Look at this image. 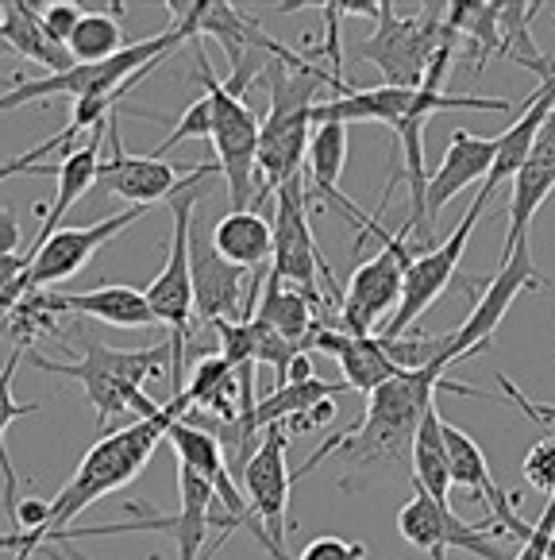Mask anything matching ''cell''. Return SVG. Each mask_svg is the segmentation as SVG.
<instances>
[{"mask_svg": "<svg viewBox=\"0 0 555 560\" xmlns=\"http://www.w3.org/2000/svg\"><path fill=\"white\" fill-rule=\"evenodd\" d=\"M444 371H448L444 363H428V368L401 371L398 380L370 390L359 425L328 438L324 445L294 471V479H305L320 460H328V456H340L347 468L398 471V476L413 479V441H416L421 421H425V413L436 406V395H440V390H451V395L494 398V395H486V390H471V387H459V383H448L444 380Z\"/></svg>", "mask_w": 555, "mask_h": 560, "instance_id": "obj_1", "label": "cell"}, {"mask_svg": "<svg viewBox=\"0 0 555 560\" xmlns=\"http://www.w3.org/2000/svg\"><path fill=\"white\" fill-rule=\"evenodd\" d=\"M186 410H189L186 395H170V402H166L158 413H151V418H135L131 425L113 429V433L97 438V445H93L90 453H85V460L78 464L74 479H70V483L50 499L47 529H43V534L24 537V549H20L12 560H32L43 545L62 541L66 526H70L85 506L101 503L105 494L128 487L139 471L147 468V460L155 456V448L166 441V429H170Z\"/></svg>", "mask_w": 555, "mask_h": 560, "instance_id": "obj_2", "label": "cell"}, {"mask_svg": "<svg viewBox=\"0 0 555 560\" xmlns=\"http://www.w3.org/2000/svg\"><path fill=\"white\" fill-rule=\"evenodd\" d=\"M170 9H174V24L166 32L151 35V39L128 43L108 62H97V67H78L74 62L66 74H43V78L16 82L0 97V113H12V108L47 97H70L74 105L78 101H97L108 113H116V97H123L139 78H147L178 43L197 39V0L193 4H170Z\"/></svg>", "mask_w": 555, "mask_h": 560, "instance_id": "obj_3", "label": "cell"}, {"mask_svg": "<svg viewBox=\"0 0 555 560\" xmlns=\"http://www.w3.org/2000/svg\"><path fill=\"white\" fill-rule=\"evenodd\" d=\"M78 345L85 348H66L74 352L70 363H55L39 352H27V360L47 375H62V380L82 383L85 398L97 410V425H105L113 413H139L151 418L163 406L147 398V383L163 380V371L170 368V340H158L147 348H108L90 332H78Z\"/></svg>", "mask_w": 555, "mask_h": 560, "instance_id": "obj_4", "label": "cell"}, {"mask_svg": "<svg viewBox=\"0 0 555 560\" xmlns=\"http://www.w3.org/2000/svg\"><path fill=\"white\" fill-rule=\"evenodd\" d=\"M382 209L386 201L378 206V213H370V224L363 229V236L355 240V247H363L367 236H378V256H370L367 264L355 267V275L347 279V290L340 294V314H335V325L347 337H378L386 329V322L393 317L401 302V279H405V264L409 256V229L401 224V232H386L382 229Z\"/></svg>", "mask_w": 555, "mask_h": 560, "instance_id": "obj_5", "label": "cell"}, {"mask_svg": "<svg viewBox=\"0 0 555 560\" xmlns=\"http://www.w3.org/2000/svg\"><path fill=\"white\" fill-rule=\"evenodd\" d=\"M444 12H448V4H416V12L398 16V4L382 0L378 32L355 43V58L375 62L382 70V85L421 90L433 58L440 55L444 39L451 35L444 24Z\"/></svg>", "mask_w": 555, "mask_h": 560, "instance_id": "obj_6", "label": "cell"}, {"mask_svg": "<svg viewBox=\"0 0 555 560\" xmlns=\"http://www.w3.org/2000/svg\"><path fill=\"white\" fill-rule=\"evenodd\" d=\"M209 178L193 182L186 190L174 194L166 206L174 217L170 232V252H166V267L151 279L147 305L155 322L170 325V383L174 395H181L186 387V345L193 340V279H189V224H193L197 201H201V186Z\"/></svg>", "mask_w": 555, "mask_h": 560, "instance_id": "obj_7", "label": "cell"}, {"mask_svg": "<svg viewBox=\"0 0 555 560\" xmlns=\"http://www.w3.org/2000/svg\"><path fill=\"white\" fill-rule=\"evenodd\" d=\"M274 256H270V275L282 279L286 287L302 290L317 310H324L328 298H340V287L332 279V267L324 264L309 224V190H305V174L286 182L274 194Z\"/></svg>", "mask_w": 555, "mask_h": 560, "instance_id": "obj_8", "label": "cell"}, {"mask_svg": "<svg viewBox=\"0 0 555 560\" xmlns=\"http://www.w3.org/2000/svg\"><path fill=\"white\" fill-rule=\"evenodd\" d=\"M197 50V82L204 85L209 101H213V148H216V166H221L224 182H228V198L232 209H255V194H259V171H255V159H259V128L262 120L247 108L244 97H232L224 90V82L213 74L209 58L201 50V39H193Z\"/></svg>", "mask_w": 555, "mask_h": 560, "instance_id": "obj_9", "label": "cell"}, {"mask_svg": "<svg viewBox=\"0 0 555 560\" xmlns=\"http://www.w3.org/2000/svg\"><path fill=\"white\" fill-rule=\"evenodd\" d=\"M540 287H547V279L540 275L536 259H532V240H521V244H513V247H501L498 271L486 279V287H482V298L474 302L471 317H467L456 332L440 337V355H436V363L451 368L456 360L486 352L491 340H494V332H498V325L506 322L509 305H513L524 290H540Z\"/></svg>", "mask_w": 555, "mask_h": 560, "instance_id": "obj_10", "label": "cell"}, {"mask_svg": "<svg viewBox=\"0 0 555 560\" xmlns=\"http://www.w3.org/2000/svg\"><path fill=\"white\" fill-rule=\"evenodd\" d=\"M108 140H113V155L101 159L97 171V194H108V198L128 201V209H151L155 201H170L178 190L193 186L201 178H213L221 174L216 163H193L186 171H178L174 163L155 155H128L120 140V116H108Z\"/></svg>", "mask_w": 555, "mask_h": 560, "instance_id": "obj_11", "label": "cell"}, {"mask_svg": "<svg viewBox=\"0 0 555 560\" xmlns=\"http://www.w3.org/2000/svg\"><path fill=\"white\" fill-rule=\"evenodd\" d=\"M486 206H491V198L479 190V194H474V206L467 209L463 221L456 224V232H451V236L444 240L440 247L416 252V256L409 259V264H405V279H401V302H398V310H393V317L386 322V329L378 332V337H382V340L409 337V329L421 322V314H425L428 305H433L436 298H440L444 290L451 287L459 264H463L467 240H471L479 217L486 213Z\"/></svg>", "mask_w": 555, "mask_h": 560, "instance_id": "obj_12", "label": "cell"}, {"mask_svg": "<svg viewBox=\"0 0 555 560\" xmlns=\"http://www.w3.org/2000/svg\"><path fill=\"white\" fill-rule=\"evenodd\" d=\"M398 534L405 545L428 552V560H448L451 549H463L479 560H513L517 552H509L498 541L501 529L494 522H463L451 503H436L433 494L416 491L413 499L398 511Z\"/></svg>", "mask_w": 555, "mask_h": 560, "instance_id": "obj_13", "label": "cell"}, {"mask_svg": "<svg viewBox=\"0 0 555 560\" xmlns=\"http://www.w3.org/2000/svg\"><path fill=\"white\" fill-rule=\"evenodd\" d=\"M286 448H290V433L282 425H270L267 433H262L259 453L251 456V464L244 468V479H239V491H244L255 522H259L262 534H267L270 560H294L286 549L290 487H294V476H290V468H286Z\"/></svg>", "mask_w": 555, "mask_h": 560, "instance_id": "obj_14", "label": "cell"}, {"mask_svg": "<svg viewBox=\"0 0 555 560\" xmlns=\"http://www.w3.org/2000/svg\"><path fill=\"white\" fill-rule=\"evenodd\" d=\"M251 275L244 267L228 264L216 256L213 236L204 240L201 224H189V279H193V314L201 317L209 329L216 322H247L255 317V305L247 298L251 290Z\"/></svg>", "mask_w": 555, "mask_h": 560, "instance_id": "obj_15", "label": "cell"}, {"mask_svg": "<svg viewBox=\"0 0 555 560\" xmlns=\"http://www.w3.org/2000/svg\"><path fill=\"white\" fill-rule=\"evenodd\" d=\"M147 209H123V213H113L105 221H93V224H74V229H58L47 244L32 247L27 252V271H24V290L27 294H39L47 287H58V282L74 279L93 256H97L101 247L108 240H116L123 229H131L135 221H143Z\"/></svg>", "mask_w": 555, "mask_h": 560, "instance_id": "obj_16", "label": "cell"}, {"mask_svg": "<svg viewBox=\"0 0 555 560\" xmlns=\"http://www.w3.org/2000/svg\"><path fill=\"white\" fill-rule=\"evenodd\" d=\"M494 155H498V136H474L467 128H456L444 151L440 166L428 174L425 186V236L433 232V224L440 221L444 206H448L456 194H463L467 186H479L491 178Z\"/></svg>", "mask_w": 555, "mask_h": 560, "instance_id": "obj_17", "label": "cell"}, {"mask_svg": "<svg viewBox=\"0 0 555 560\" xmlns=\"http://www.w3.org/2000/svg\"><path fill=\"white\" fill-rule=\"evenodd\" d=\"M552 194H555V108L540 124L529 159H524V166L513 178V194H509V236L501 247H513L521 240H529L532 217L540 213V206Z\"/></svg>", "mask_w": 555, "mask_h": 560, "instance_id": "obj_18", "label": "cell"}, {"mask_svg": "<svg viewBox=\"0 0 555 560\" xmlns=\"http://www.w3.org/2000/svg\"><path fill=\"white\" fill-rule=\"evenodd\" d=\"M309 348L332 355V360L340 363L347 390H359V395H370V390H378L382 383L398 380L401 371H405V368L393 363L390 352H386L382 337H347V332H340L328 322L312 332Z\"/></svg>", "mask_w": 555, "mask_h": 560, "instance_id": "obj_19", "label": "cell"}, {"mask_svg": "<svg viewBox=\"0 0 555 560\" xmlns=\"http://www.w3.org/2000/svg\"><path fill=\"white\" fill-rule=\"evenodd\" d=\"M343 166H347V128L343 124H312V140L309 151H305V190H309V201H328V206L340 209L347 221L359 224V236L363 229L370 224V213H363L355 201H347V194H340V178H343Z\"/></svg>", "mask_w": 555, "mask_h": 560, "instance_id": "obj_20", "label": "cell"}, {"mask_svg": "<svg viewBox=\"0 0 555 560\" xmlns=\"http://www.w3.org/2000/svg\"><path fill=\"white\" fill-rule=\"evenodd\" d=\"M43 298H47L50 314L93 317V322L113 325V329H147V325H155L147 294L135 287H123V282L85 290V294H47V290H43Z\"/></svg>", "mask_w": 555, "mask_h": 560, "instance_id": "obj_21", "label": "cell"}, {"mask_svg": "<svg viewBox=\"0 0 555 560\" xmlns=\"http://www.w3.org/2000/svg\"><path fill=\"white\" fill-rule=\"evenodd\" d=\"M108 136V120L101 124V128H93L90 143H82V148L66 151V159L55 166V178H58V194H55V206H50V213L43 217L39 232H35L32 247L47 244L50 236H55L58 229H62L66 213L78 206V201L85 198V194L97 186V171H101V140ZM27 247V252H32Z\"/></svg>", "mask_w": 555, "mask_h": 560, "instance_id": "obj_22", "label": "cell"}, {"mask_svg": "<svg viewBox=\"0 0 555 560\" xmlns=\"http://www.w3.org/2000/svg\"><path fill=\"white\" fill-rule=\"evenodd\" d=\"M0 50H16L27 62H39L50 74H66L74 67L70 50L47 39L39 24V9L32 0H0Z\"/></svg>", "mask_w": 555, "mask_h": 560, "instance_id": "obj_23", "label": "cell"}, {"mask_svg": "<svg viewBox=\"0 0 555 560\" xmlns=\"http://www.w3.org/2000/svg\"><path fill=\"white\" fill-rule=\"evenodd\" d=\"M255 317H259V322H267L274 332H282V337H286L290 345L302 348V352H309L312 332L324 325V317H320L317 305H312L302 290H294V287H286L282 279H274V275H267V282H262Z\"/></svg>", "mask_w": 555, "mask_h": 560, "instance_id": "obj_24", "label": "cell"}, {"mask_svg": "<svg viewBox=\"0 0 555 560\" xmlns=\"http://www.w3.org/2000/svg\"><path fill=\"white\" fill-rule=\"evenodd\" d=\"M213 247L216 256L244 267V271H270V256H274L270 221L259 217V209H239V213L232 209L228 217L213 224Z\"/></svg>", "mask_w": 555, "mask_h": 560, "instance_id": "obj_25", "label": "cell"}, {"mask_svg": "<svg viewBox=\"0 0 555 560\" xmlns=\"http://www.w3.org/2000/svg\"><path fill=\"white\" fill-rule=\"evenodd\" d=\"M181 395H186L189 410L204 413V418H216V421H232L239 410V375L221 352L204 355V360H197L193 375H189V383L181 387Z\"/></svg>", "mask_w": 555, "mask_h": 560, "instance_id": "obj_26", "label": "cell"}, {"mask_svg": "<svg viewBox=\"0 0 555 560\" xmlns=\"http://www.w3.org/2000/svg\"><path fill=\"white\" fill-rule=\"evenodd\" d=\"M413 487L433 494L436 503H448L451 494V460L448 441H444V418L440 410H428L413 441Z\"/></svg>", "mask_w": 555, "mask_h": 560, "instance_id": "obj_27", "label": "cell"}, {"mask_svg": "<svg viewBox=\"0 0 555 560\" xmlns=\"http://www.w3.org/2000/svg\"><path fill=\"white\" fill-rule=\"evenodd\" d=\"M347 390V383H324L320 375H312V380H302V383H286V387L270 390L267 398H259L255 402V429L259 433H267L270 425H286V421L302 418V413L317 410V406L332 402L335 395H343Z\"/></svg>", "mask_w": 555, "mask_h": 560, "instance_id": "obj_28", "label": "cell"}, {"mask_svg": "<svg viewBox=\"0 0 555 560\" xmlns=\"http://www.w3.org/2000/svg\"><path fill=\"white\" fill-rule=\"evenodd\" d=\"M444 24L459 35V43L474 47V74H486V62L501 55V4H482V0H456L444 12Z\"/></svg>", "mask_w": 555, "mask_h": 560, "instance_id": "obj_29", "label": "cell"}, {"mask_svg": "<svg viewBox=\"0 0 555 560\" xmlns=\"http://www.w3.org/2000/svg\"><path fill=\"white\" fill-rule=\"evenodd\" d=\"M16 368H20V345L12 348L9 360H4V368H0V483H4V514H9L12 526H16V511H20V479H16V464H12V453H9V441H4V433H9L12 421L43 410L39 402H16V395H12Z\"/></svg>", "mask_w": 555, "mask_h": 560, "instance_id": "obj_30", "label": "cell"}, {"mask_svg": "<svg viewBox=\"0 0 555 560\" xmlns=\"http://www.w3.org/2000/svg\"><path fill=\"white\" fill-rule=\"evenodd\" d=\"M123 47H128V43H123L120 20L101 16V12H82V24H78V32L66 43V50H70V58H74L78 67L108 62V58L120 55Z\"/></svg>", "mask_w": 555, "mask_h": 560, "instance_id": "obj_31", "label": "cell"}, {"mask_svg": "<svg viewBox=\"0 0 555 560\" xmlns=\"http://www.w3.org/2000/svg\"><path fill=\"white\" fill-rule=\"evenodd\" d=\"M213 136V101H209V93L204 97H197L193 105L181 113V120L174 124V132L166 136L163 143H158V151H155V159H166L170 155L178 143H186V140H209Z\"/></svg>", "mask_w": 555, "mask_h": 560, "instance_id": "obj_32", "label": "cell"}, {"mask_svg": "<svg viewBox=\"0 0 555 560\" xmlns=\"http://www.w3.org/2000/svg\"><path fill=\"white\" fill-rule=\"evenodd\" d=\"M35 9H39V24L47 32V39L58 43V47H66L70 35L78 32V24H82V4L78 0H55V4H35Z\"/></svg>", "mask_w": 555, "mask_h": 560, "instance_id": "obj_33", "label": "cell"}, {"mask_svg": "<svg viewBox=\"0 0 555 560\" xmlns=\"http://www.w3.org/2000/svg\"><path fill=\"white\" fill-rule=\"evenodd\" d=\"M521 476L529 479L536 491H544L547 499L555 494V438H540L536 445L529 448L521 464Z\"/></svg>", "mask_w": 555, "mask_h": 560, "instance_id": "obj_34", "label": "cell"}, {"mask_svg": "<svg viewBox=\"0 0 555 560\" xmlns=\"http://www.w3.org/2000/svg\"><path fill=\"white\" fill-rule=\"evenodd\" d=\"M297 560H367V545L347 541V537H335V534H320L305 545Z\"/></svg>", "mask_w": 555, "mask_h": 560, "instance_id": "obj_35", "label": "cell"}, {"mask_svg": "<svg viewBox=\"0 0 555 560\" xmlns=\"http://www.w3.org/2000/svg\"><path fill=\"white\" fill-rule=\"evenodd\" d=\"M66 132H58V136H50L47 143H39V148H32V151H24L20 159H9V163H0V182H9V178H16V174H50V166H39V159H47L50 151H58V148H66Z\"/></svg>", "mask_w": 555, "mask_h": 560, "instance_id": "obj_36", "label": "cell"}, {"mask_svg": "<svg viewBox=\"0 0 555 560\" xmlns=\"http://www.w3.org/2000/svg\"><path fill=\"white\" fill-rule=\"evenodd\" d=\"M555 537V494L547 499L544 514H540V522L532 526V537L517 549L513 560H547V541Z\"/></svg>", "mask_w": 555, "mask_h": 560, "instance_id": "obj_37", "label": "cell"}, {"mask_svg": "<svg viewBox=\"0 0 555 560\" xmlns=\"http://www.w3.org/2000/svg\"><path fill=\"white\" fill-rule=\"evenodd\" d=\"M20 244H24V236H20V217L0 206V256H16Z\"/></svg>", "mask_w": 555, "mask_h": 560, "instance_id": "obj_38", "label": "cell"}, {"mask_svg": "<svg viewBox=\"0 0 555 560\" xmlns=\"http://www.w3.org/2000/svg\"><path fill=\"white\" fill-rule=\"evenodd\" d=\"M27 264H32L27 256H0V294H4V290H12L20 279H24Z\"/></svg>", "mask_w": 555, "mask_h": 560, "instance_id": "obj_39", "label": "cell"}, {"mask_svg": "<svg viewBox=\"0 0 555 560\" xmlns=\"http://www.w3.org/2000/svg\"><path fill=\"white\" fill-rule=\"evenodd\" d=\"M24 537L27 534H20V529H9V534H0V552H12V557H16V552L24 549Z\"/></svg>", "mask_w": 555, "mask_h": 560, "instance_id": "obj_40", "label": "cell"}, {"mask_svg": "<svg viewBox=\"0 0 555 560\" xmlns=\"http://www.w3.org/2000/svg\"><path fill=\"white\" fill-rule=\"evenodd\" d=\"M39 552H47V557L50 560H74V557H66V552L62 549H55V545H43V549Z\"/></svg>", "mask_w": 555, "mask_h": 560, "instance_id": "obj_41", "label": "cell"}, {"mask_svg": "<svg viewBox=\"0 0 555 560\" xmlns=\"http://www.w3.org/2000/svg\"><path fill=\"white\" fill-rule=\"evenodd\" d=\"M547 560H555V537L547 541Z\"/></svg>", "mask_w": 555, "mask_h": 560, "instance_id": "obj_42", "label": "cell"}]
</instances>
